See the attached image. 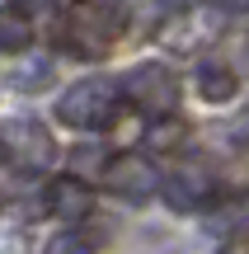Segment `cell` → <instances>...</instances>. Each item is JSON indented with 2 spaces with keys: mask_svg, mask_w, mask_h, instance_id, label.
I'll list each match as a JSON object with an SVG mask.
<instances>
[{
  "mask_svg": "<svg viewBox=\"0 0 249 254\" xmlns=\"http://www.w3.org/2000/svg\"><path fill=\"white\" fill-rule=\"evenodd\" d=\"M118 94H122V104H132L137 113H146L150 123L179 113V75L169 71L165 62H141V66H132V71L122 75Z\"/></svg>",
  "mask_w": 249,
  "mask_h": 254,
  "instance_id": "obj_2",
  "label": "cell"
},
{
  "mask_svg": "<svg viewBox=\"0 0 249 254\" xmlns=\"http://www.w3.org/2000/svg\"><path fill=\"white\" fill-rule=\"evenodd\" d=\"M47 207H52L61 221H85L94 212V193H90V184H80V179H56Z\"/></svg>",
  "mask_w": 249,
  "mask_h": 254,
  "instance_id": "obj_7",
  "label": "cell"
},
{
  "mask_svg": "<svg viewBox=\"0 0 249 254\" xmlns=\"http://www.w3.org/2000/svg\"><path fill=\"white\" fill-rule=\"evenodd\" d=\"M212 193H216V184H212V174H207L202 165H179L165 179V198H169L174 212H198Z\"/></svg>",
  "mask_w": 249,
  "mask_h": 254,
  "instance_id": "obj_6",
  "label": "cell"
},
{
  "mask_svg": "<svg viewBox=\"0 0 249 254\" xmlns=\"http://www.w3.org/2000/svg\"><path fill=\"white\" fill-rule=\"evenodd\" d=\"M19 9H47V5H56V0H14Z\"/></svg>",
  "mask_w": 249,
  "mask_h": 254,
  "instance_id": "obj_12",
  "label": "cell"
},
{
  "mask_svg": "<svg viewBox=\"0 0 249 254\" xmlns=\"http://www.w3.org/2000/svg\"><path fill=\"white\" fill-rule=\"evenodd\" d=\"M56 155V141L38 118H5L0 123V160L19 174H38L47 170Z\"/></svg>",
  "mask_w": 249,
  "mask_h": 254,
  "instance_id": "obj_4",
  "label": "cell"
},
{
  "mask_svg": "<svg viewBox=\"0 0 249 254\" xmlns=\"http://www.w3.org/2000/svg\"><path fill=\"white\" fill-rule=\"evenodd\" d=\"M235 90H240V80H235V71H231L226 62H207L202 71H198V94H202L207 104L235 99Z\"/></svg>",
  "mask_w": 249,
  "mask_h": 254,
  "instance_id": "obj_8",
  "label": "cell"
},
{
  "mask_svg": "<svg viewBox=\"0 0 249 254\" xmlns=\"http://www.w3.org/2000/svg\"><path fill=\"white\" fill-rule=\"evenodd\" d=\"M118 113H122V94L113 80H80L56 104V118L80 127V132H103V127L118 123Z\"/></svg>",
  "mask_w": 249,
  "mask_h": 254,
  "instance_id": "obj_3",
  "label": "cell"
},
{
  "mask_svg": "<svg viewBox=\"0 0 249 254\" xmlns=\"http://www.w3.org/2000/svg\"><path fill=\"white\" fill-rule=\"evenodd\" d=\"M122 24L127 19H122L118 0H71L61 9V19H56V38H61V47L71 57L99 62V57H108L118 47Z\"/></svg>",
  "mask_w": 249,
  "mask_h": 254,
  "instance_id": "obj_1",
  "label": "cell"
},
{
  "mask_svg": "<svg viewBox=\"0 0 249 254\" xmlns=\"http://www.w3.org/2000/svg\"><path fill=\"white\" fill-rule=\"evenodd\" d=\"M43 254H94V245L80 236V231H61V236L47 240V250H43Z\"/></svg>",
  "mask_w": 249,
  "mask_h": 254,
  "instance_id": "obj_10",
  "label": "cell"
},
{
  "mask_svg": "<svg viewBox=\"0 0 249 254\" xmlns=\"http://www.w3.org/2000/svg\"><path fill=\"white\" fill-rule=\"evenodd\" d=\"M99 179H103V189L108 193H118V198H127V202H146L150 193H155V184H160V174H155V165L146 160V155H113L108 165H99Z\"/></svg>",
  "mask_w": 249,
  "mask_h": 254,
  "instance_id": "obj_5",
  "label": "cell"
},
{
  "mask_svg": "<svg viewBox=\"0 0 249 254\" xmlns=\"http://www.w3.org/2000/svg\"><path fill=\"white\" fill-rule=\"evenodd\" d=\"M33 43V28L19 9H0V52H19Z\"/></svg>",
  "mask_w": 249,
  "mask_h": 254,
  "instance_id": "obj_9",
  "label": "cell"
},
{
  "mask_svg": "<svg viewBox=\"0 0 249 254\" xmlns=\"http://www.w3.org/2000/svg\"><path fill=\"white\" fill-rule=\"evenodd\" d=\"M47 75H52V66H47V62H33L28 71H19V75H14V85H19V90H43Z\"/></svg>",
  "mask_w": 249,
  "mask_h": 254,
  "instance_id": "obj_11",
  "label": "cell"
}]
</instances>
